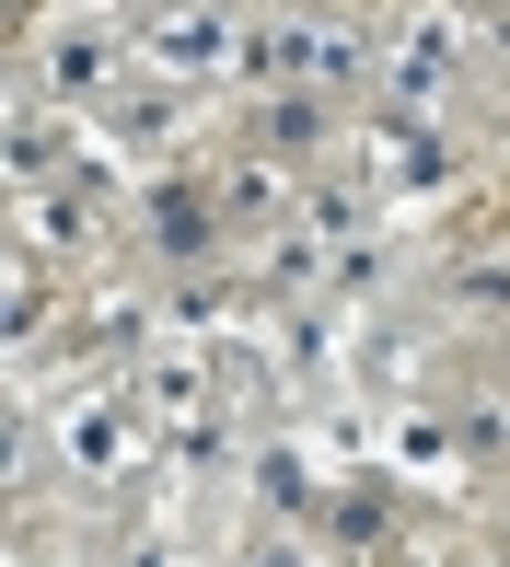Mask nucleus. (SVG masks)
Masks as SVG:
<instances>
[{"label": "nucleus", "mask_w": 510, "mask_h": 567, "mask_svg": "<svg viewBox=\"0 0 510 567\" xmlns=\"http://www.w3.org/2000/svg\"><path fill=\"white\" fill-rule=\"evenodd\" d=\"M128 70H140V12H116V0L47 12L35 35H23V93H35L47 116H93V105H116Z\"/></svg>", "instance_id": "nucleus-1"}, {"label": "nucleus", "mask_w": 510, "mask_h": 567, "mask_svg": "<svg viewBox=\"0 0 510 567\" xmlns=\"http://www.w3.org/2000/svg\"><path fill=\"white\" fill-rule=\"evenodd\" d=\"M35 441H47V463H59L70 498H105V486H128V463L163 441V429H151L140 382H59L47 417H35Z\"/></svg>", "instance_id": "nucleus-2"}, {"label": "nucleus", "mask_w": 510, "mask_h": 567, "mask_svg": "<svg viewBox=\"0 0 510 567\" xmlns=\"http://www.w3.org/2000/svg\"><path fill=\"white\" fill-rule=\"evenodd\" d=\"M128 231H140V255H151L163 278H197V267H221L233 220H221V186H210V163H163V174H140V197H128Z\"/></svg>", "instance_id": "nucleus-3"}, {"label": "nucleus", "mask_w": 510, "mask_h": 567, "mask_svg": "<svg viewBox=\"0 0 510 567\" xmlns=\"http://www.w3.org/2000/svg\"><path fill=\"white\" fill-rule=\"evenodd\" d=\"M244 23H255V0H151L140 12V82H163V93L233 82L244 70Z\"/></svg>", "instance_id": "nucleus-4"}, {"label": "nucleus", "mask_w": 510, "mask_h": 567, "mask_svg": "<svg viewBox=\"0 0 510 567\" xmlns=\"http://www.w3.org/2000/svg\"><path fill=\"white\" fill-rule=\"evenodd\" d=\"M348 127H360V105H337V93H314V82H278V93L244 105V140L278 151L290 174H325V151H337Z\"/></svg>", "instance_id": "nucleus-5"}, {"label": "nucleus", "mask_w": 510, "mask_h": 567, "mask_svg": "<svg viewBox=\"0 0 510 567\" xmlns=\"http://www.w3.org/2000/svg\"><path fill=\"white\" fill-rule=\"evenodd\" d=\"M325 486H337V475L314 463V441H302V429H290V441H255V452H244V509H255V522H314Z\"/></svg>", "instance_id": "nucleus-6"}, {"label": "nucleus", "mask_w": 510, "mask_h": 567, "mask_svg": "<svg viewBox=\"0 0 510 567\" xmlns=\"http://www.w3.org/2000/svg\"><path fill=\"white\" fill-rule=\"evenodd\" d=\"M452 301H465V313H510V244L452 255Z\"/></svg>", "instance_id": "nucleus-7"}, {"label": "nucleus", "mask_w": 510, "mask_h": 567, "mask_svg": "<svg viewBox=\"0 0 510 567\" xmlns=\"http://www.w3.org/2000/svg\"><path fill=\"white\" fill-rule=\"evenodd\" d=\"M0 324H12L23 348L47 337V267H12V301H0Z\"/></svg>", "instance_id": "nucleus-8"}, {"label": "nucleus", "mask_w": 510, "mask_h": 567, "mask_svg": "<svg viewBox=\"0 0 510 567\" xmlns=\"http://www.w3.org/2000/svg\"><path fill=\"white\" fill-rule=\"evenodd\" d=\"M499 522H510V498H499Z\"/></svg>", "instance_id": "nucleus-9"}]
</instances>
